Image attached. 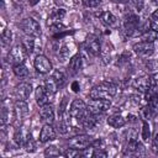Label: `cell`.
<instances>
[{"label": "cell", "instance_id": "1", "mask_svg": "<svg viewBox=\"0 0 158 158\" xmlns=\"http://www.w3.org/2000/svg\"><path fill=\"white\" fill-rule=\"evenodd\" d=\"M117 93V85L111 81H102L99 85H95L90 91L89 96L91 99H110Z\"/></svg>", "mask_w": 158, "mask_h": 158}, {"label": "cell", "instance_id": "2", "mask_svg": "<svg viewBox=\"0 0 158 158\" xmlns=\"http://www.w3.org/2000/svg\"><path fill=\"white\" fill-rule=\"evenodd\" d=\"M89 114L88 111V105L80 100V99H75L72 101L70 104V107H69V111H68V116H70L72 118L77 120V121H83L84 117Z\"/></svg>", "mask_w": 158, "mask_h": 158}, {"label": "cell", "instance_id": "3", "mask_svg": "<svg viewBox=\"0 0 158 158\" xmlns=\"http://www.w3.org/2000/svg\"><path fill=\"white\" fill-rule=\"evenodd\" d=\"M20 27H21V30H22L26 35H28V36L37 37V36L41 35V26H40V23H38L35 19H32V17H26V19H23V20L21 21V23H20Z\"/></svg>", "mask_w": 158, "mask_h": 158}, {"label": "cell", "instance_id": "4", "mask_svg": "<svg viewBox=\"0 0 158 158\" xmlns=\"http://www.w3.org/2000/svg\"><path fill=\"white\" fill-rule=\"evenodd\" d=\"M111 101L110 99H91L88 104V111L90 114H102L110 110Z\"/></svg>", "mask_w": 158, "mask_h": 158}, {"label": "cell", "instance_id": "5", "mask_svg": "<svg viewBox=\"0 0 158 158\" xmlns=\"http://www.w3.org/2000/svg\"><path fill=\"white\" fill-rule=\"evenodd\" d=\"M26 54L27 53H26L25 48L22 47V44H16L10 49V52L7 54V60L10 63H12L14 65L20 64V63H23V60L26 58Z\"/></svg>", "mask_w": 158, "mask_h": 158}, {"label": "cell", "instance_id": "6", "mask_svg": "<svg viewBox=\"0 0 158 158\" xmlns=\"http://www.w3.org/2000/svg\"><path fill=\"white\" fill-rule=\"evenodd\" d=\"M91 142L93 141H91V137L89 135H78V136H74V137L69 138L68 144L72 148L81 151V149L86 148L89 144H91Z\"/></svg>", "mask_w": 158, "mask_h": 158}, {"label": "cell", "instance_id": "7", "mask_svg": "<svg viewBox=\"0 0 158 158\" xmlns=\"http://www.w3.org/2000/svg\"><path fill=\"white\" fill-rule=\"evenodd\" d=\"M138 26H139V19L136 15L130 14L128 16L125 17V20H123V31L126 32L127 36H132L136 32V30L138 28Z\"/></svg>", "mask_w": 158, "mask_h": 158}, {"label": "cell", "instance_id": "8", "mask_svg": "<svg viewBox=\"0 0 158 158\" xmlns=\"http://www.w3.org/2000/svg\"><path fill=\"white\" fill-rule=\"evenodd\" d=\"M33 65H35V69L38 73H42V74L49 73L52 70V63H51V60L46 56H42V54H38L35 58Z\"/></svg>", "mask_w": 158, "mask_h": 158}, {"label": "cell", "instance_id": "9", "mask_svg": "<svg viewBox=\"0 0 158 158\" xmlns=\"http://www.w3.org/2000/svg\"><path fill=\"white\" fill-rule=\"evenodd\" d=\"M35 98H36V102L38 106L49 104V101L53 100V95H51L47 89L44 88V85H38L35 90Z\"/></svg>", "mask_w": 158, "mask_h": 158}, {"label": "cell", "instance_id": "10", "mask_svg": "<svg viewBox=\"0 0 158 158\" xmlns=\"http://www.w3.org/2000/svg\"><path fill=\"white\" fill-rule=\"evenodd\" d=\"M32 93V85L30 83H20L14 89V95L17 100H26Z\"/></svg>", "mask_w": 158, "mask_h": 158}, {"label": "cell", "instance_id": "11", "mask_svg": "<svg viewBox=\"0 0 158 158\" xmlns=\"http://www.w3.org/2000/svg\"><path fill=\"white\" fill-rule=\"evenodd\" d=\"M133 51L138 56L148 57V56H151L154 52V46L151 42H143V41H141V42L133 44Z\"/></svg>", "mask_w": 158, "mask_h": 158}, {"label": "cell", "instance_id": "12", "mask_svg": "<svg viewBox=\"0 0 158 158\" xmlns=\"http://www.w3.org/2000/svg\"><path fill=\"white\" fill-rule=\"evenodd\" d=\"M56 130L52 126V123H44L41 132H40V141L42 143H46L48 141H53L56 138Z\"/></svg>", "mask_w": 158, "mask_h": 158}, {"label": "cell", "instance_id": "13", "mask_svg": "<svg viewBox=\"0 0 158 158\" xmlns=\"http://www.w3.org/2000/svg\"><path fill=\"white\" fill-rule=\"evenodd\" d=\"M40 116H41V120L44 123H53V121H54V110H53L52 105H49V104L42 105L41 109H40Z\"/></svg>", "mask_w": 158, "mask_h": 158}, {"label": "cell", "instance_id": "14", "mask_svg": "<svg viewBox=\"0 0 158 158\" xmlns=\"http://www.w3.org/2000/svg\"><path fill=\"white\" fill-rule=\"evenodd\" d=\"M85 46H86V49L88 52H90L93 56H98L100 54L101 52V46H100V42L96 37L94 36H89L85 41Z\"/></svg>", "mask_w": 158, "mask_h": 158}, {"label": "cell", "instance_id": "15", "mask_svg": "<svg viewBox=\"0 0 158 158\" xmlns=\"http://www.w3.org/2000/svg\"><path fill=\"white\" fill-rule=\"evenodd\" d=\"M83 127L86 130H93L98 126V123H100V114H88L84 120L81 121Z\"/></svg>", "mask_w": 158, "mask_h": 158}, {"label": "cell", "instance_id": "16", "mask_svg": "<svg viewBox=\"0 0 158 158\" xmlns=\"http://www.w3.org/2000/svg\"><path fill=\"white\" fill-rule=\"evenodd\" d=\"M14 112H15V117L17 120H21L22 117H25L28 114V105H27L26 100H17L14 106Z\"/></svg>", "mask_w": 158, "mask_h": 158}, {"label": "cell", "instance_id": "17", "mask_svg": "<svg viewBox=\"0 0 158 158\" xmlns=\"http://www.w3.org/2000/svg\"><path fill=\"white\" fill-rule=\"evenodd\" d=\"M81 67V56L80 54H74L70 59H69V64H68V73L70 75H75L79 69Z\"/></svg>", "mask_w": 158, "mask_h": 158}, {"label": "cell", "instance_id": "18", "mask_svg": "<svg viewBox=\"0 0 158 158\" xmlns=\"http://www.w3.org/2000/svg\"><path fill=\"white\" fill-rule=\"evenodd\" d=\"M98 16L100 17L101 22L109 27H114L117 25V19L114 14H111L110 11H101L100 14H98Z\"/></svg>", "mask_w": 158, "mask_h": 158}, {"label": "cell", "instance_id": "19", "mask_svg": "<svg viewBox=\"0 0 158 158\" xmlns=\"http://www.w3.org/2000/svg\"><path fill=\"white\" fill-rule=\"evenodd\" d=\"M133 88L141 93H146L149 89V77H141L133 80Z\"/></svg>", "mask_w": 158, "mask_h": 158}, {"label": "cell", "instance_id": "20", "mask_svg": "<svg viewBox=\"0 0 158 158\" xmlns=\"http://www.w3.org/2000/svg\"><path fill=\"white\" fill-rule=\"evenodd\" d=\"M106 122H107L109 126H111L114 128H120L126 123L125 118L121 115H111L106 118Z\"/></svg>", "mask_w": 158, "mask_h": 158}, {"label": "cell", "instance_id": "21", "mask_svg": "<svg viewBox=\"0 0 158 158\" xmlns=\"http://www.w3.org/2000/svg\"><path fill=\"white\" fill-rule=\"evenodd\" d=\"M64 16H65V10H63V9L52 10V12L48 17V25H52L54 22H60V20H63Z\"/></svg>", "mask_w": 158, "mask_h": 158}, {"label": "cell", "instance_id": "22", "mask_svg": "<svg viewBox=\"0 0 158 158\" xmlns=\"http://www.w3.org/2000/svg\"><path fill=\"white\" fill-rule=\"evenodd\" d=\"M21 44H22V47L25 48L26 53H27V54H31V53L33 52V48H35V40H33L32 36H28V35H27L26 37L22 38Z\"/></svg>", "mask_w": 158, "mask_h": 158}, {"label": "cell", "instance_id": "23", "mask_svg": "<svg viewBox=\"0 0 158 158\" xmlns=\"http://www.w3.org/2000/svg\"><path fill=\"white\" fill-rule=\"evenodd\" d=\"M158 38V32L157 31H154V30H147L146 32H143L142 35H141V41H143V42H151V43H153Z\"/></svg>", "mask_w": 158, "mask_h": 158}, {"label": "cell", "instance_id": "24", "mask_svg": "<svg viewBox=\"0 0 158 158\" xmlns=\"http://www.w3.org/2000/svg\"><path fill=\"white\" fill-rule=\"evenodd\" d=\"M14 74L19 78H25L28 75V69L26 68V65L23 63H20V64H15L14 65Z\"/></svg>", "mask_w": 158, "mask_h": 158}, {"label": "cell", "instance_id": "25", "mask_svg": "<svg viewBox=\"0 0 158 158\" xmlns=\"http://www.w3.org/2000/svg\"><path fill=\"white\" fill-rule=\"evenodd\" d=\"M44 88L47 89V91H48L51 95H53V96H54V94L57 93V90H58V88H59V86H58V84L56 83V80L51 77L49 79H47V80L44 81Z\"/></svg>", "mask_w": 158, "mask_h": 158}, {"label": "cell", "instance_id": "26", "mask_svg": "<svg viewBox=\"0 0 158 158\" xmlns=\"http://www.w3.org/2000/svg\"><path fill=\"white\" fill-rule=\"evenodd\" d=\"M156 112H157V111H156L149 104H148L147 106H144V107L141 109V115H142V117H143L144 120H146V118H148V120L152 118V117L156 115Z\"/></svg>", "mask_w": 158, "mask_h": 158}, {"label": "cell", "instance_id": "27", "mask_svg": "<svg viewBox=\"0 0 158 158\" xmlns=\"http://www.w3.org/2000/svg\"><path fill=\"white\" fill-rule=\"evenodd\" d=\"M23 147H25V151L26 152H35L36 151V142L33 139V137L31 135L27 136L25 143H23Z\"/></svg>", "mask_w": 158, "mask_h": 158}, {"label": "cell", "instance_id": "28", "mask_svg": "<svg viewBox=\"0 0 158 158\" xmlns=\"http://www.w3.org/2000/svg\"><path fill=\"white\" fill-rule=\"evenodd\" d=\"M52 78L56 80V83L58 84V86H63L64 83H65V75L60 72V70H54L53 74H52Z\"/></svg>", "mask_w": 158, "mask_h": 158}, {"label": "cell", "instance_id": "29", "mask_svg": "<svg viewBox=\"0 0 158 158\" xmlns=\"http://www.w3.org/2000/svg\"><path fill=\"white\" fill-rule=\"evenodd\" d=\"M69 54H70V49L67 44L62 46L60 49H59V59L60 62H65L68 58H69Z\"/></svg>", "mask_w": 158, "mask_h": 158}, {"label": "cell", "instance_id": "30", "mask_svg": "<svg viewBox=\"0 0 158 158\" xmlns=\"http://www.w3.org/2000/svg\"><path fill=\"white\" fill-rule=\"evenodd\" d=\"M44 156L46 157H58V156H60V152L56 146H49L44 149Z\"/></svg>", "mask_w": 158, "mask_h": 158}, {"label": "cell", "instance_id": "31", "mask_svg": "<svg viewBox=\"0 0 158 158\" xmlns=\"http://www.w3.org/2000/svg\"><path fill=\"white\" fill-rule=\"evenodd\" d=\"M11 38H12V33H11V31H10L9 28H5L4 32H2V35H1V42H2V44H4V46L10 44Z\"/></svg>", "mask_w": 158, "mask_h": 158}, {"label": "cell", "instance_id": "32", "mask_svg": "<svg viewBox=\"0 0 158 158\" xmlns=\"http://www.w3.org/2000/svg\"><path fill=\"white\" fill-rule=\"evenodd\" d=\"M151 137V128L147 121H143V128H142V139L143 141H148V138Z\"/></svg>", "mask_w": 158, "mask_h": 158}, {"label": "cell", "instance_id": "33", "mask_svg": "<svg viewBox=\"0 0 158 158\" xmlns=\"http://www.w3.org/2000/svg\"><path fill=\"white\" fill-rule=\"evenodd\" d=\"M64 28H65V26L63 25V23H60V22H54V23H52V25H49V30L52 31V32H62V31H64Z\"/></svg>", "mask_w": 158, "mask_h": 158}, {"label": "cell", "instance_id": "34", "mask_svg": "<svg viewBox=\"0 0 158 158\" xmlns=\"http://www.w3.org/2000/svg\"><path fill=\"white\" fill-rule=\"evenodd\" d=\"M9 114H7V109L5 107V105H2L1 107V126L4 127L7 122H9Z\"/></svg>", "mask_w": 158, "mask_h": 158}, {"label": "cell", "instance_id": "35", "mask_svg": "<svg viewBox=\"0 0 158 158\" xmlns=\"http://www.w3.org/2000/svg\"><path fill=\"white\" fill-rule=\"evenodd\" d=\"M57 130L59 131V133H62V135H65L67 132H68V125H67V122L62 118L59 122H58V125H57Z\"/></svg>", "mask_w": 158, "mask_h": 158}, {"label": "cell", "instance_id": "36", "mask_svg": "<svg viewBox=\"0 0 158 158\" xmlns=\"http://www.w3.org/2000/svg\"><path fill=\"white\" fill-rule=\"evenodd\" d=\"M79 154H81V153H79V149H75V148H68L64 153H63V156L64 157H67V158H74V157H77V156H79Z\"/></svg>", "mask_w": 158, "mask_h": 158}, {"label": "cell", "instance_id": "37", "mask_svg": "<svg viewBox=\"0 0 158 158\" xmlns=\"http://www.w3.org/2000/svg\"><path fill=\"white\" fill-rule=\"evenodd\" d=\"M85 7H96L101 4V0H81Z\"/></svg>", "mask_w": 158, "mask_h": 158}, {"label": "cell", "instance_id": "38", "mask_svg": "<svg viewBox=\"0 0 158 158\" xmlns=\"http://www.w3.org/2000/svg\"><path fill=\"white\" fill-rule=\"evenodd\" d=\"M149 88H158V74H153L149 77Z\"/></svg>", "mask_w": 158, "mask_h": 158}, {"label": "cell", "instance_id": "39", "mask_svg": "<svg viewBox=\"0 0 158 158\" xmlns=\"http://www.w3.org/2000/svg\"><path fill=\"white\" fill-rule=\"evenodd\" d=\"M91 146L94 147V149H105V143L102 139H96L91 142Z\"/></svg>", "mask_w": 158, "mask_h": 158}, {"label": "cell", "instance_id": "40", "mask_svg": "<svg viewBox=\"0 0 158 158\" xmlns=\"http://www.w3.org/2000/svg\"><path fill=\"white\" fill-rule=\"evenodd\" d=\"M93 157H95V158H106L107 153L105 152V149H94Z\"/></svg>", "mask_w": 158, "mask_h": 158}, {"label": "cell", "instance_id": "41", "mask_svg": "<svg viewBox=\"0 0 158 158\" xmlns=\"http://www.w3.org/2000/svg\"><path fill=\"white\" fill-rule=\"evenodd\" d=\"M131 2H132V5H133L138 11H141V10L143 9L144 0H131Z\"/></svg>", "mask_w": 158, "mask_h": 158}, {"label": "cell", "instance_id": "42", "mask_svg": "<svg viewBox=\"0 0 158 158\" xmlns=\"http://www.w3.org/2000/svg\"><path fill=\"white\" fill-rule=\"evenodd\" d=\"M146 65H147V68H149L151 70H154V69L158 68V62H157V60H148V62L146 63Z\"/></svg>", "mask_w": 158, "mask_h": 158}, {"label": "cell", "instance_id": "43", "mask_svg": "<svg viewBox=\"0 0 158 158\" xmlns=\"http://www.w3.org/2000/svg\"><path fill=\"white\" fill-rule=\"evenodd\" d=\"M152 148H153L154 152L158 153V133L156 135V137H154L153 141H152Z\"/></svg>", "mask_w": 158, "mask_h": 158}, {"label": "cell", "instance_id": "44", "mask_svg": "<svg viewBox=\"0 0 158 158\" xmlns=\"http://www.w3.org/2000/svg\"><path fill=\"white\" fill-rule=\"evenodd\" d=\"M149 22H151V28L158 32V20H154V19H152Z\"/></svg>", "mask_w": 158, "mask_h": 158}, {"label": "cell", "instance_id": "45", "mask_svg": "<svg viewBox=\"0 0 158 158\" xmlns=\"http://www.w3.org/2000/svg\"><path fill=\"white\" fill-rule=\"evenodd\" d=\"M72 90H73L74 93H79V90H80V85H79L78 81H73V83H72Z\"/></svg>", "mask_w": 158, "mask_h": 158}, {"label": "cell", "instance_id": "46", "mask_svg": "<svg viewBox=\"0 0 158 158\" xmlns=\"http://www.w3.org/2000/svg\"><path fill=\"white\" fill-rule=\"evenodd\" d=\"M131 100H132V102H133L135 105H138V104L141 102V96H138V95H132V96H131Z\"/></svg>", "mask_w": 158, "mask_h": 158}, {"label": "cell", "instance_id": "47", "mask_svg": "<svg viewBox=\"0 0 158 158\" xmlns=\"http://www.w3.org/2000/svg\"><path fill=\"white\" fill-rule=\"evenodd\" d=\"M152 19H154V20H158V9L152 14Z\"/></svg>", "mask_w": 158, "mask_h": 158}, {"label": "cell", "instance_id": "48", "mask_svg": "<svg viewBox=\"0 0 158 158\" xmlns=\"http://www.w3.org/2000/svg\"><path fill=\"white\" fill-rule=\"evenodd\" d=\"M152 2H153L154 5H158V0H152Z\"/></svg>", "mask_w": 158, "mask_h": 158}]
</instances>
